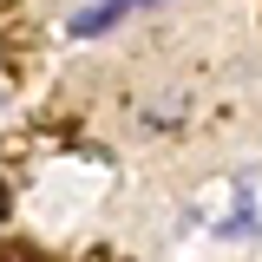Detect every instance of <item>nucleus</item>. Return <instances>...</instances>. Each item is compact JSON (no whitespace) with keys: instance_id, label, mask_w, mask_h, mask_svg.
Segmentation results:
<instances>
[{"instance_id":"obj_1","label":"nucleus","mask_w":262,"mask_h":262,"mask_svg":"<svg viewBox=\"0 0 262 262\" xmlns=\"http://www.w3.org/2000/svg\"><path fill=\"white\" fill-rule=\"evenodd\" d=\"M118 20H125V13H118L112 0H98V7H85V13H72V39H98V33H112Z\"/></svg>"},{"instance_id":"obj_2","label":"nucleus","mask_w":262,"mask_h":262,"mask_svg":"<svg viewBox=\"0 0 262 262\" xmlns=\"http://www.w3.org/2000/svg\"><path fill=\"white\" fill-rule=\"evenodd\" d=\"M151 131H164V125H177V118H190V92H164V105H144L138 112Z\"/></svg>"},{"instance_id":"obj_3","label":"nucleus","mask_w":262,"mask_h":262,"mask_svg":"<svg viewBox=\"0 0 262 262\" xmlns=\"http://www.w3.org/2000/svg\"><path fill=\"white\" fill-rule=\"evenodd\" d=\"M118 13H144V7H164V0H112Z\"/></svg>"}]
</instances>
